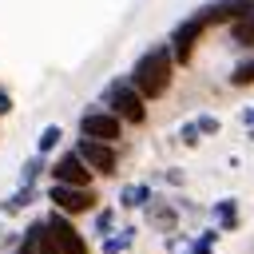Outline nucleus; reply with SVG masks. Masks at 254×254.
Returning <instances> with one entry per match:
<instances>
[{
    "mask_svg": "<svg viewBox=\"0 0 254 254\" xmlns=\"http://www.w3.org/2000/svg\"><path fill=\"white\" fill-rule=\"evenodd\" d=\"M91 171H99V175H111L115 171V151L107 147V143H95V139H79V151H75Z\"/></svg>",
    "mask_w": 254,
    "mask_h": 254,
    "instance_id": "nucleus-5",
    "label": "nucleus"
},
{
    "mask_svg": "<svg viewBox=\"0 0 254 254\" xmlns=\"http://www.w3.org/2000/svg\"><path fill=\"white\" fill-rule=\"evenodd\" d=\"M234 40H238V44H254V20L234 24Z\"/></svg>",
    "mask_w": 254,
    "mask_h": 254,
    "instance_id": "nucleus-15",
    "label": "nucleus"
},
{
    "mask_svg": "<svg viewBox=\"0 0 254 254\" xmlns=\"http://www.w3.org/2000/svg\"><path fill=\"white\" fill-rule=\"evenodd\" d=\"M60 210H71V214H79V210H87L95 198H91V190H83V187H52V194H48Z\"/></svg>",
    "mask_w": 254,
    "mask_h": 254,
    "instance_id": "nucleus-9",
    "label": "nucleus"
},
{
    "mask_svg": "<svg viewBox=\"0 0 254 254\" xmlns=\"http://www.w3.org/2000/svg\"><path fill=\"white\" fill-rule=\"evenodd\" d=\"M48 234L56 238V246L64 250V254H87V246H83V238L75 234V226L64 218V214H52L48 218Z\"/></svg>",
    "mask_w": 254,
    "mask_h": 254,
    "instance_id": "nucleus-6",
    "label": "nucleus"
},
{
    "mask_svg": "<svg viewBox=\"0 0 254 254\" xmlns=\"http://www.w3.org/2000/svg\"><path fill=\"white\" fill-rule=\"evenodd\" d=\"M103 103H107V107H115V119L143 123V115H147V107H143V95H139L131 83H123V79H115V83L103 91Z\"/></svg>",
    "mask_w": 254,
    "mask_h": 254,
    "instance_id": "nucleus-2",
    "label": "nucleus"
},
{
    "mask_svg": "<svg viewBox=\"0 0 254 254\" xmlns=\"http://www.w3.org/2000/svg\"><path fill=\"white\" fill-rule=\"evenodd\" d=\"M234 83H254V56L250 60H242L238 67H234V75H230Z\"/></svg>",
    "mask_w": 254,
    "mask_h": 254,
    "instance_id": "nucleus-14",
    "label": "nucleus"
},
{
    "mask_svg": "<svg viewBox=\"0 0 254 254\" xmlns=\"http://www.w3.org/2000/svg\"><path fill=\"white\" fill-rule=\"evenodd\" d=\"M79 131H83V139L111 143V139H119V119H115L111 111H87V115L79 119Z\"/></svg>",
    "mask_w": 254,
    "mask_h": 254,
    "instance_id": "nucleus-3",
    "label": "nucleus"
},
{
    "mask_svg": "<svg viewBox=\"0 0 254 254\" xmlns=\"http://www.w3.org/2000/svg\"><path fill=\"white\" fill-rule=\"evenodd\" d=\"M171 83V52L167 48H151L147 56L135 60V71H131V87L143 95V99H155L163 95Z\"/></svg>",
    "mask_w": 254,
    "mask_h": 254,
    "instance_id": "nucleus-1",
    "label": "nucleus"
},
{
    "mask_svg": "<svg viewBox=\"0 0 254 254\" xmlns=\"http://www.w3.org/2000/svg\"><path fill=\"white\" fill-rule=\"evenodd\" d=\"M56 143H60V127H44V131H40V139H36V147H40V155H44V151H52Z\"/></svg>",
    "mask_w": 254,
    "mask_h": 254,
    "instance_id": "nucleus-13",
    "label": "nucleus"
},
{
    "mask_svg": "<svg viewBox=\"0 0 254 254\" xmlns=\"http://www.w3.org/2000/svg\"><path fill=\"white\" fill-rule=\"evenodd\" d=\"M40 234H44V222H36V226L28 230V238H24V246H20L16 254H36V250H40Z\"/></svg>",
    "mask_w": 254,
    "mask_h": 254,
    "instance_id": "nucleus-12",
    "label": "nucleus"
},
{
    "mask_svg": "<svg viewBox=\"0 0 254 254\" xmlns=\"http://www.w3.org/2000/svg\"><path fill=\"white\" fill-rule=\"evenodd\" d=\"M52 175H56L60 187H83V190H87V175H91V171H87V163H83L79 155H64V159L52 167Z\"/></svg>",
    "mask_w": 254,
    "mask_h": 254,
    "instance_id": "nucleus-8",
    "label": "nucleus"
},
{
    "mask_svg": "<svg viewBox=\"0 0 254 254\" xmlns=\"http://www.w3.org/2000/svg\"><path fill=\"white\" fill-rule=\"evenodd\" d=\"M202 20L206 24H214V20H234V24L254 20V0H218V4L202 8Z\"/></svg>",
    "mask_w": 254,
    "mask_h": 254,
    "instance_id": "nucleus-4",
    "label": "nucleus"
},
{
    "mask_svg": "<svg viewBox=\"0 0 254 254\" xmlns=\"http://www.w3.org/2000/svg\"><path fill=\"white\" fill-rule=\"evenodd\" d=\"M36 171H40V163H36V159H32V163H28V167H24V183H32V179H36Z\"/></svg>",
    "mask_w": 254,
    "mask_h": 254,
    "instance_id": "nucleus-17",
    "label": "nucleus"
},
{
    "mask_svg": "<svg viewBox=\"0 0 254 254\" xmlns=\"http://www.w3.org/2000/svg\"><path fill=\"white\" fill-rule=\"evenodd\" d=\"M194 131H198V135H214V131H218V119H214V115H202V119L194 123Z\"/></svg>",
    "mask_w": 254,
    "mask_h": 254,
    "instance_id": "nucleus-16",
    "label": "nucleus"
},
{
    "mask_svg": "<svg viewBox=\"0 0 254 254\" xmlns=\"http://www.w3.org/2000/svg\"><path fill=\"white\" fill-rule=\"evenodd\" d=\"M202 28H206V20H202V12H198V16H190V20H183V24L175 28V36H171V44H175V56H179V60H190V48L198 44V36H202Z\"/></svg>",
    "mask_w": 254,
    "mask_h": 254,
    "instance_id": "nucleus-7",
    "label": "nucleus"
},
{
    "mask_svg": "<svg viewBox=\"0 0 254 254\" xmlns=\"http://www.w3.org/2000/svg\"><path fill=\"white\" fill-rule=\"evenodd\" d=\"M147 198H151L147 187H123V206H143Z\"/></svg>",
    "mask_w": 254,
    "mask_h": 254,
    "instance_id": "nucleus-11",
    "label": "nucleus"
},
{
    "mask_svg": "<svg viewBox=\"0 0 254 254\" xmlns=\"http://www.w3.org/2000/svg\"><path fill=\"white\" fill-rule=\"evenodd\" d=\"M214 214H218L222 226H234V222H238V206H234V198H222V202L214 206Z\"/></svg>",
    "mask_w": 254,
    "mask_h": 254,
    "instance_id": "nucleus-10",
    "label": "nucleus"
},
{
    "mask_svg": "<svg viewBox=\"0 0 254 254\" xmlns=\"http://www.w3.org/2000/svg\"><path fill=\"white\" fill-rule=\"evenodd\" d=\"M12 111V99H8V91H0V115H8Z\"/></svg>",
    "mask_w": 254,
    "mask_h": 254,
    "instance_id": "nucleus-18",
    "label": "nucleus"
}]
</instances>
